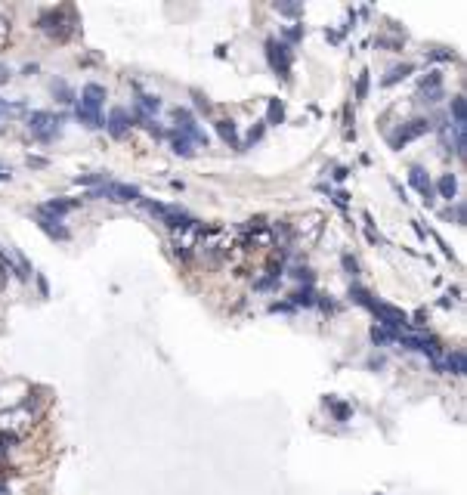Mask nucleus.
Returning <instances> with one entry per match:
<instances>
[{"label": "nucleus", "instance_id": "nucleus-1", "mask_svg": "<svg viewBox=\"0 0 467 495\" xmlns=\"http://www.w3.org/2000/svg\"><path fill=\"white\" fill-rule=\"evenodd\" d=\"M103 99H105V90L99 84H87L81 93V105H77V118H81L87 127H99L103 118H99V108H103Z\"/></svg>", "mask_w": 467, "mask_h": 495}, {"label": "nucleus", "instance_id": "nucleus-2", "mask_svg": "<svg viewBox=\"0 0 467 495\" xmlns=\"http://www.w3.org/2000/svg\"><path fill=\"white\" fill-rule=\"evenodd\" d=\"M31 421H34V412L28 406H15L0 415V430L10 433V437H22L25 430H31Z\"/></svg>", "mask_w": 467, "mask_h": 495}, {"label": "nucleus", "instance_id": "nucleus-3", "mask_svg": "<svg viewBox=\"0 0 467 495\" xmlns=\"http://www.w3.org/2000/svg\"><path fill=\"white\" fill-rule=\"evenodd\" d=\"M143 207H146V211H152V214H158L170 229H186V226L196 223L189 214H183L180 207H167V205H158V201H143Z\"/></svg>", "mask_w": 467, "mask_h": 495}, {"label": "nucleus", "instance_id": "nucleus-4", "mask_svg": "<svg viewBox=\"0 0 467 495\" xmlns=\"http://www.w3.org/2000/svg\"><path fill=\"white\" fill-rule=\"evenodd\" d=\"M28 130H31V136H37V139H44V143H50V139L59 134V118H53L50 112H31Z\"/></svg>", "mask_w": 467, "mask_h": 495}, {"label": "nucleus", "instance_id": "nucleus-5", "mask_svg": "<svg viewBox=\"0 0 467 495\" xmlns=\"http://www.w3.org/2000/svg\"><path fill=\"white\" fill-rule=\"evenodd\" d=\"M96 195H105L108 201H139V189L136 186H124V183H103Z\"/></svg>", "mask_w": 467, "mask_h": 495}, {"label": "nucleus", "instance_id": "nucleus-6", "mask_svg": "<svg viewBox=\"0 0 467 495\" xmlns=\"http://www.w3.org/2000/svg\"><path fill=\"white\" fill-rule=\"evenodd\" d=\"M267 56H269V62H272V68H279L282 75H288V68H291V53H288L285 44L269 41V44H267Z\"/></svg>", "mask_w": 467, "mask_h": 495}, {"label": "nucleus", "instance_id": "nucleus-7", "mask_svg": "<svg viewBox=\"0 0 467 495\" xmlns=\"http://www.w3.org/2000/svg\"><path fill=\"white\" fill-rule=\"evenodd\" d=\"M430 130V121H424V118H415V121H409V127L406 130H399V134L393 136V146L399 149V146H406L409 139H418L421 134H427Z\"/></svg>", "mask_w": 467, "mask_h": 495}, {"label": "nucleus", "instance_id": "nucleus-8", "mask_svg": "<svg viewBox=\"0 0 467 495\" xmlns=\"http://www.w3.org/2000/svg\"><path fill=\"white\" fill-rule=\"evenodd\" d=\"M105 124H108V134H112V136H124V134H127V127H130V115L124 112V108H115V112L108 115Z\"/></svg>", "mask_w": 467, "mask_h": 495}, {"label": "nucleus", "instance_id": "nucleus-9", "mask_svg": "<svg viewBox=\"0 0 467 495\" xmlns=\"http://www.w3.org/2000/svg\"><path fill=\"white\" fill-rule=\"evenodd\" d=\"M421 96H424V103H437V99L442 96V77H440V72H433L421 84Z\"/></svg>", "mask_w": 467, "mask_h": 495}, {"label": "nucleus", "instance_id": "nucleus-10", "mask_svg": "<svg viewBox=\"0 0 467 495\" xmlns=\"http://www.w3.org/2000/svg\"><path fill=\"white\" fill-rule=\"evenodd\" d=\"M37 220H41V229L46 232V236L59 238V242H65V238H68V229L62 226V220H56V217H46V214H41V217H37Z\"/></svg>", "mask_w": 467, "mask_h": 495}, {"label": "nucleus", "instance_id": "nucleus-11", "mask_svg": "<svg viewBox=\"0 0 467 495\" xmlns=\"http://www.w3.org/2000/svg\"><path fill=\"white\" fill-rule=\"evenodd\" d=\"M409 180H411V186H415L421 195L430 201V195H433V186H430V180H427V174H424V167H411L409 170Z\"/></svg>", "mask_w": 467, "mask_h": 495}, {"label": "nucleus", "instance_id": "nucleus-12", "mask_svg": "<svg viewBox=\"0 0 467 495\" xmlns=\"http://www.w3.org/2000/svg\"><path fill=\"white\" fill-rule=\"evenodd\" d=\"M440 368L452 371V375H464V350H455V353H449V356H446V362H442Z\"/></svg>", "mask_w": 467, "mask_h": 495}, {"label": "nucleus", "instance_id": "nucleus-13", "mask_svg": "<svg viewBox=\"0 0 467 495\" xmlns=\"http://www.w3.org/2000/svg\"><path fill=\"white\" fill-rule=\"evenodd\" d=\"M72 201H46V205L41 207V214H46V217H56V220H59V217L62 214H65V211H72Z\"/></svg>", "mask_w": 467, "mask_h": 495}, {"label": "nucleus", "instance_id": "nucleus-14", "mask_svg": "<svg viewBox=\"0 0 467 495\" xmlns=\"http://www.w3.org/2000/svg\"><path fill=\"white\" fill-rule=\"evenodd\" d=\"M464 96H455L452 99V127H464Z\"/></svg>", "mask_w": 467, "mask_h": 495}, {"label": "nucleus", "instance_id": "nucleus-15", "mask_svg": "<svg viewBox=\"0 0 467 495\" xmlns=\"http://www.w3.org/2000/svg\"><path fill=\"white\" fill-rule=\"evenodd\" d=\"M217 130H220V136L226 139V143L236 146L238 143V134H236V124L232 121H217Z\"/></svg>", "mask_w": 467, "mask_h": 495}, {"label": "nucleus", "instance_id": "nucleus-16", "mask_svg": "<svg viewBox=\"0 0 467 495\" xmlns=\"http://www.w3.org/2000/svg\"><path fill=\"white\" fill-rule=\"evenodd\" d=\"M440 192H442L446 198H455V192H458V180H455L452 174H446V176L440 180Z\"/></svg>", "mask_w": 467, "mask_h": 495}, {"label": "nucleus", "instance_id": "nucleus-17", "mask_svg": "<svg viewBox=\"0 0 467 495\" xmlns=\"http://www.w3.org/2000/svg\"><path fill=\"white\" fill-rule=\"evenodd\" d=\"M139 108H143L146 115H152L161 108V103H158V96H139Z\"/></svg>", "mask_w": 467, "mask_h": 495}, {"label": "nucleus", "instance_id": "nucleus-18", "mask_svg": "<svg viewBox=\"0 0 467 495\" xmlns=\"http://www.w3.org/2000/svg\"><path fill=\"white\" fill-rule=\"evenodd\" d=\"M174 152H177V155H192V143H189L186 136H177V139H174Z\"/></svg>", "mask_w": 467, "mask_h": 495}, {"label": "nucleus", "instance_id": "nucleus-19", "mask_svg": "<svg viewBox=\"0 0 467 495\" xmlns=\"http://www.w3.org/2000/svg\"><path fill=\"white\" fill-rule=\"evenodd\" d=\"M411 72V65H402V68H393V72L390 75H387L384 77V84H396V81H399V77H406Z\"/></svg>", "mask_w": 467, "mask_h": 495}, {"label": "nucleus", "instance_id": "nucleus-20", "mask_svg": "<svg viewBox=\"0 0 467 495\" xmlns=\"http://www.w3.org/2000/svg\"><path fill=\"white\" fill-rule=\"evenodd\" d=\"M13 439L15 437H10V433H0V461L10 455V446H13Z\"/></svg>", "mask_w": 467, "mask_h": 495}, {"label": "nucleus", "instance_id": "nucleus-21", "mask_svg": "<svg viewBox=\"0 0 467 495\" xmlns=\"http://www.w3.org/2000/svg\"><path fill=\"white\" fill-rule=\"evenodd\" d=\"M6 41H10V19H4V15H0V50L6 46Z\"/></svg>", "mask_w": 467, "mask_h": 495}, {"label": "nucleus", "instance_id": "nucleus-22", "mask_svg": "<svg viewBox=\"0 0 467 495\" xmlns=\"http://www.w3.org/2000/svg\"><path fill=\"white\" fill-rule=\"evenodd\" d=\"M282 121V103H269V121Z\"/></svg>", "mask_w": 467, "mask_h": 495}, {"label": "nucleus", "instance_id": "nucleus-23", "mask_svg": "<svg viewBox=\"0 0 467 495\" xmlns=\"http://www.w3.org/2000/svg\"><path fill=\"white\" fill-rule=\"evenodd\" d=\"M6 273H10V266H6V263H0V291L6 288Z\"/></svg>", "mask_w": 467, "mask_h": 495}, {"label": "nucleus", "instance_id": "nucleus-24", "mask_svg": "<svg viewBox=\"0 0 467 495\" xmlns=\"http://www.w3.org/2000/svg\"><path fill=\"white\" fill-rule=\"evenodd\" d=\"M279 10L288 13V15H294V13H300V6H294V4H279Z\"/></svg>", "mask_w": 467, "mask_h": 495}, {"label": "nucleus", "instance_id": "nucleus-25", "mask_svg": "<svg viewBox=\"0 0 467 495\" xmlns=\"http://www.w3.org/2000/svg\"><path fill=\"white\" fill-rule=\"evenodd\" d=\"M365 87H369V77L362 75V77H359V96H365Z\"/></svg>", "mask_w": 467, "mask_h": 495}, {"label": "nucleus", "instance_id": "nucleus-26", "mask_svg": "<svg viewBox=\"0 0 467 495\" xmlns=\"http://www.w3.org/2000/svg\"><path fill=\"white\" fill-rule=\"evenodd\" d=\"M6 77H10V68H4V65H0V81H6Z\"/></svg>", "mask_w": 467, "mask_h": 495}, {"label": "nucleus", "instance_id": "nucleus-27", "mask_svg": "<svg viewBox=\"0 0 467 495\" xmlns=\"http://www.w3.org/2000/svg\"><path fill=\"white\" fill-rule=\"evenodd\" d=\"M0 495H10V489H6V486H4V483H0Z\"/></svg>", "mask_w": 467, "mask_h": 495}]
</instances>
